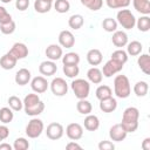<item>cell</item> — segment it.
<instances>
[{"label":"cell","instance_id":"1","mask_svg":"<svg viewBox=\"0 0 150 150\" xmlns=\"http://www.w3.org/2000/svg\"><path fill=\"white\" fill-rule=\"evenodd\" d=\"M138 118H139V110L136 107H128L123 111L121 124L128 134L134 132L138 128Z\"/></svg>","mask_w":150,"mask_h":150},{"label":"cell","instance_id":"2","mask_svg":"<svg viewBox=\"0 0 150 150\" xmlns=\"http://www.w3.org/2000/svg\"><path fill=\"white\" fill-rule=\"evenodd\" d=\"M114 93L118 98H127L131 94V86L125 75H117L114 79Z\"/></svg>","mask_w":150,"mask_h":150},{"label":"cell","instance_id":"3","mask_svg":"<svg viewBox=\"0 0 150 150\" xmlns=\"http://www.w3.org/2000/svg\"><path fill=\"white\" fill-rule=\"evenodd\" d=\"M71 90L75 94V96L79 100L82 98H87L89 96V91H90V84L87 80L84 79H75L71 81L70 83Z\"/></svg>","mask_w":150,"mask_h":150},{"label":"cell","instance_id":"4","mask_svg":"<svg viewBox=\"0 0 150 150\" xmlns=\"http://www.w3.org/2000/svg\"><path fill=\"white\" fill-rule=\"evenodd\" d=\"M116 21L124 29H132L136 25V18L129 9H120L116 15Z\"/></svg>","mask_w":150,"mask_h":150},{"label":"cell","instance_id":"5","mask_svg":"<svg viewBox=\"0 0 150 150\" xmlns=\"http://www.w3.org/2000/svg\"><path fill=\"white\" fill-rule=\"evenodd\" d=\"M43 129H45V124H43L42 120L34 117L26 125V135L29 138H38L42 134Z\"/></svg>","mask_w":150,"mask_h":150},{"label":"cell","instance_id":"6","mask_svg":"<svg viewBox=\"0 0 150 150\" xmlns=\"http://www.w3.org/2000/svg\"><path fill=\"white\" fill-rule=\"evenodd\" d=\"M50 86V90L55 96H64L68 93V84L66 82L64 79L62 77H55L52 80V82L49 83Z\"/></svg>","mask_w":150,"mask_h":150},{"label":"cell","instance_id":"7","mask_svg":"<svg viewBox=\"0 0 150 150\" xmlns=\"http://www.w3.org/2000/svg\"><path fill=\"white\" fill-rule=\"evenodd\" d=\"M63 134H64V129H63L62 124H60L57 122H53V123L47 125L46 135L49 139H52V141L60 139L63 136Z\"/></svg>","mask_w":150,"mask_h":150},{"label":"cell","instance_id":"8","mask_svg":"<svg viewBox=\"0 0 150 150\" xmlns=\"http://www.w3.org/2000/svg\"><path fill=\"white\" fill-rule=\"evenodd\" d=\"M123 66H124V64L118 63V62H116V61H114V60L110 59V60L107 61L105 64L103 66V68H102V74H103V76H105V77H111L112 75L120 73V71L123 69Z\"/></svg>","mask_w":150,"mask_h":150},{"label":"cell","instance_id":"9","mask_svg":"<svg viewBox=\"0 0 150 150\" xmlns=\"http://www.w3.org/2000/svg\"><path fill=\"white\" fill-rule=\"evenodd\" d=\"M66 135L71 141H79L83 136V128L79 123H69L66 128Z\"/></svg>","mask_w":150,"mask_h":150},{"label":"cell","instance_id":"10","mask_svg":"<svg viewBox=\"0 0 150 150\" xmlns=\"http://www.w3.org/2000/svg\"><path fill=\"white\" fill-rule=\"evenodd\" d=\"M127 135H128V132L124 130V128L122 127L121 123L114 124L109 129V137L114 142H122V141H124Z\"/></svg>","mask_w":150,"mask_h":150},{"label":"cell","instance_id":"11","mask_svg":"<svg viewBox=\"0 0 150 150\" xmlns=\"http://www.w3.org/2000/svg\"><path fill=\"white\" fill-rule=\"evenodd\" d=\"M48 81L46 77L43 76H35L32 81H30V87H32V90L36 94H42L45 91H47L48 89Z\"/></svg>","mask_w":150,"mask_h":150},{"label":"cell","instance_id":"12","mask_svg":"<svg viewBox=\"0 0 150 150\" xmlns=\"http://www.w3.org/2000/svg\"><path fill=\"white\" fill-rule=\"evenodd\" d=\"M59 43L61 47L71 48L75 45V38L70 30H61L59 34Z\"/></svg>","mask_w":150,"mask_h":150},{"label":"cell","instance_id":"13","mask_svg":"<svg viewBox=\"0 0 150 150\" xmlns=\"http://www.w3.org/2000/svg\"><path fill=\"white\" fill-rule=\"evenodd\" d=\"M56 70H57V66L52 60L42 61L40 63V66H39V71L43 76H52V75H54L56 73Z\"/></svg>","mask_w":150,"mask_h":150},{"label":"cell","instance_id":"14","mask_svg":"<svg viewBox=\"0 0 150 150\" xmlns=\"http://www.w3.org/2000/svg\"><path fill=\"white\" fill-rule=\"evenodd\" d=\"M16 62H18V59L11 53H6L5 55H2L0 57V67L5 70H11L13 69L15 66H16Z\"/></svg>","mask_w":150,"mask_h":150},{"label":"cell","instance_id":"15","mask_svg":"<svg viewBox=\"0 0 150 150\" xmlns=\"http://www.w3.org/2000/svg\"><path fill=\"white\" fill-rule=\"evenodd\" d=\"M46 56L48 60H52V61H56L62 57L63 55V52H62V47H60L59 45H49L47 48H46Z\"/></svg>","mask_w":150,"mask_h":150},{"label":"cell","instance_id":"16","mask_svg":"<svg viewBox=\"0 0 150 150\" xmlns=\"http://www.w3.org/2000/svg\"><path fill=\"white\" fill-rule=\"evenodd\" d=\"M9 52L18 59V60H21V59H25L27 55H28V47L22 43V42H16L12 46V48L9 49Z\"/></svg>","mask_w":150,"mask_h":150},{"label":"cell","instance_id":"17","mask_svg":"<svg viewBox=\"0 0 150 150\" xmlns=\"http://www.w3.org/2000/svg\"><path fill=\"white\" fill-rule=\"evenodd\" d=\"M111 41H112V45L117 48L125 47L127 43H128V35L123 30H115L114 34H112Z\"/></svg>","mask_w":150,"mask_h":150},{"label":"cell","instance_id":"18","mask_svg":"<svg viewBox=\"0 0 150 150\" xmlns=\"http://www.w3.org/2000/svg\"><path fill=\"white\" fill-rule=\"evenodd\" d=\"M103 60V55L101 53L100 49H96V48H93L90 49L88 53H87V61L90 66L95 67V66H98Z\"/></svg>","mask_w":150,"mask_h":150},{"label":"cell","instance_id":"19","mask_svg":"<svg viewBox=\"0 0 150 150\" xmlns=\"http://www.w3.org/2000/svg\"><path fill=\"white\" fill-rule=\"evenodd\" d=\"M30 77H32L30 71H29L27 68H21V69H19V70L16 71L14 80H15V83H16V84H19V86H25V84L29 83Z\"/></svg>","mask_w":150,"mask_h":150},{"label":"cell","instance_id":"20","mask_svg":"<svg viewBox=\"0 0 150 150\" xmlns=\"http://www.w3.org/2000/svg\"><path fill=\"white\" fill-rule=\"evenodd\" d=\"M116 108H117V101L112 96L100 101V109L103 112H112L116 110Z\"/></svg>","mask_w":150,"mask_h":150},{"label":"cell","instance_id":"21","mask_svg":"<svg viewBox=\"0 0 150 150\" xmlns=\"http://www.w3.org/2000/svg\"><path fill=\"white\" fill-rule=\"evenodd\" d=\"M83 125L88 131H96L100 128V120L96 115L88 114L83 121Z\"/></svg>","mask_w":150,"mask_h":150},{"label":"cell","instance_id":"22","mask_svg":"<svg viewBox=\"0 0 150 150\" xmlns=\"http://www.w3.org/2000/svg\"><path fill=\"white\" fill-rule=\"evenodd\" d=\"M87 77L89 80V82L94 83V84H98L102 82V79H103V74H102V70L98 69L97 67H91L88 71H87Z\"/></svg>","mask_w":150,"mask_h":150},{"label":"cell","instance_id":"23","mask_svg":"<svg viewBox=\"0 0 150 150\" xmlns=\"http://www.w3.org/2000/svg\"><path fill=\"white\" fill-rule=\"evenodd\" d=\"M134 8L143 14V15H149L150 14V1L149 0H132Z\"/></svg>","mask_w":150,"mask_h":150},{"label":"cell","instance_id":"24","mask_svg":"<svg viewBox=\"0 0 150 150\" xmlns=\"http://www.w3.org/2000/svg\"><path fill=\"white\" fill-rule=\"evenodd\" d=\"M137 64L145 75L150 74V56H149V54H141V56H138V59H137Z\"/></svg>","mask_w":150,"mask_h":150},{"label":"cell","instance_id":"25","mask_svg":"<svg viewBox=\"0 0 150 150\" xmlns=\"http://www.w3.org/2000/svg\"><path fill=\"white\" fill-rule=\"evenodd\" d=\"M142 49H143V46L139 41H131V42H128L127 43V54L128 55H131V56H137L142 53Z\"/></svg>","mask_w":150,"mask_h":150},{"label":"cell","instance_id":"26","mask_svg":"<svg viewBox=\"0 0 150 150\" xmlns=\"http://www.w3.org/2000/svg\"><path fill=\"white\" fill-rule=\"evenodd\" d=\"M25 109V112H26V115H28V116H32V117H34V116H38V115H40L43 110H45V103L40 100L36 104H34V105H32V107H28V108H23Z\"/></svg>","mask_w":150,"mask_h":150},{"label":"cell","instance_id":"27","mask_svg":"<svg viewBox=\"0 0 150 150\" xmlns=\"http://www.w3.org/2000/svg\"><path fill=\"white\" fill-rule=\"evenodd\" d=\"M148 90H149V84L145 81H138L134 86V93L138 97H144L148 94Z\"/></svg>","mask_w":150,"mask_h":150},{"label":"cell","instance_id":"28","mask_svg":"<svg viewBox=\"0 0 150 150\" xmlns=\"http://www.w3.org/2000/svg\"><path fill=\"white\" fill-rule=\"evenodd\" d=\"M76 109H77V111H79L80 114H82V115H88V114L91 112L93 105H91V103H90L88 100L82 98V100H79V102L76 103Z\"/></svg>","mask_w":150,"mask_h":150},{"label":"cell","instance_id":"29","mask_svg":"<svg viewBox=\"0 0 150 150\" xmlns=\"http://www.w3.org/2000/svg\"><path fill=\"white\" fill-rule=\"evenodd\" d=\"M84 23V19L81 14H73L69 19H68V25L70 28L73 29H80Z\"/></svg>","mask_w":150,"mask_h":150},{"label":"cell","instance_id":"30","mask_svg":"<svg viewBox=\"0 0 150 150\" xmlns=\"http://www.w3.org/2000/svg\"><path fill=\"white\" fill-rule=\"evenodd\" d=\"M95 94H96V97L101 101V100H103V98H107V97L112 96V90H111V88H110L109 86L102 84V86H98V87H97Z\"/></svg>","mask_w":150,"mask_h":150},{"label":"cell","instance_id":"31","mask_svg":"<svg viewBox=\"0 0 150 150\" xmlns=\"http://www.w3.org/2000/svg\"><path fill=\"white\" fill-rule=\"evenodd\" d=\"M13 118H14V112L9 107H4L0 109V122H2L4 124H7L12 122Z\"/></svg>","mask_w":150,"mask_h":150},{"label":"cell","instance_id":"32","mask_svg":"<svg viewBox=\"0 0 150 150\" xmlns=\"http://www.w3.org/2000/svg\"><path fill=\"white\" fill-rule=\"evenodd\" d=\"M135 26H137L139 32H143V33L148 32L150 29V18L148 15H143V16L136 19V25Z\"/></svg>","mask_w":150,"mask_h":150},{"label":"cell","instance_id":"33","mask_svg":"<svg viewBox=\"0 0 150 150\" xmlns=\"http://www.w3.org/2000/svg\"><path fill=\"white\" fill-rule=\"evenodd\" d=\"M34 9H35V12H38L40 14L48 13L52 9V4L46 2L43 0H35L34 1Z\"/></svg>","mask_w":150,"mask_h":150},{"label":"cell","instance_id":"34","mask_svg":"<svg viewBox=\"0 0 150 150\" xmlns=\"http://www.w3.org/2000/svg\"><path fill=\"white\" fill-rule=\"evenodd\" d=\"M62 62L63 64H79L80 55L75 52H69L66 55H62Z\"/></svg>","mask_w":150,"mask_h":150},{"label":"cell","instance_id":"35","mask_svg":"<svg viewBox=\"0 0 150 150\" xmlns=\"http://www.w3.org/2000/svg\"><path fill=\"white\" fill-rule=\"evenodd\" d=\"M117 25H118L117 21L112 18H105L102 21V27L108 33H114L115 30H117Z\"/></svg>","mask_w":150,"mask_h":150},{"label":"cell","instance_id":"36","mask_svg":"<svg viewBox=\"0 0 150 150\" xmlns=\"http://www.w3.org/2000/svg\"><path fill=\"white\" fill-rule=\"evenodd\" d=\"M63 73L67 77L74 79L79 75L80 68H79L77 64H63Z\"/></svg>","mask_w":150,"mask_h":150},{"label":"cell","instance_id":"37","mask_svg":"<svg viewBox=\"0 0 150 150\" xmlns=\"http://www.w3.org/2000/svg\"><path fill=\"white\" fill-rule=\"evenodd\" d=\"M111 60H114V61H116V62H118V63L124 64V63L128 61V54H127L125 50L118 48L117 50L112 52V54H111Z\"/></svg>","mask_w":150,"mask_h":150},{"label":"cell","instance_id":"38","mask_svg":"<svg viewBox=\"0 0 150 150\" xmlns=\"http://www.w3.org/2000/svg\"><path fill=\"white\" fill-rule=\"evenodd\" d=\"M7 102H8L9 108H11L13 111H20V110L23 108V102H22L18 96H15V95L9 96Z\"/></svg>","mask_w":150,"mask_h":150},{"label":"cell","instance_id":"39","mask_svg":"<svg viewBox=\"0 0 150 150\" xmlns=\"http://www.w3.org/2000/svg\"><path fill=\"white\" fill-rule=\"evenodd\" d=\"M131 0H105V4L109 8H125L130 5Z\"/></svg>","mask_w":150,"mask_h":150},{"label":"cell","instance_id":"40","mask_svg":"<svg viewBox=\"0 0 150 150\" xmlns=\"http://www.w3.org/2000/svg\"><path fill=\"white\" fill-rule=\"evenodd\" d=\"M54 8L56 9L57 13H67L69 9H70V4L68 0H55V4H54Z\"/></svg>","mask_w":150,"mask_h":150},{"label":"cell","instance_id":"41","mask_svg":"<svg viewBox=\"0 0 150 150\" xmlns=\"http://www.w3.org/2000/svg\"><path fill=\"white\" fill-rule=\"evenodd\" d=\"M81 4L90 11H98L103 6V0H81Z\"/></svg>","mask_w":150,"mask_h":150},{"label":"cell","instance_id":"42","mask_svg":"<svg viewBox=\"0 0 150 150\" xmlns=\"http://www.w3.org/2000/svg\"><path fill=\"white\" fill-rule=\"evenodd\" d=\"M15 22L13 20H11L9 22H6V23H1L0 25V32L2 34H6V35H9V34H13L15 32Z\"/></svg>","mask_w":150,"mask_h":150},{"label":"cell","instance_id":"43","mask_svg":"<svg viewBox=\"0 0 150 150\" xmlns=\"http://www.w3.org/2000/svg\"><path fill=\"white\" fill-rule=\"evenodd\" d=\"M40 101V97L38 94H28L25 96L23 98V108H28V107H32L34 104H36L38 102Z\"/></svg>","mask_w":150,"mask_h":150},{"label":"cell","instance_id":"44","mask_svg":"<svg viewBox=\"0 0 150 150\" xmlns=\"http://www.w3.org/2000/svg\"><path fill=\"white\" fill-rule=\"evenodd\" d=\"M29 148V142L25 137H18L13 143L14 150H26Z\"/></svg>","mask_w":150,"mask_h":150},{"label":"cell","instance_id":"45","mask_svg":"<svg viewBox=\"0 0 150 150\" xmlns=\"http://www.w3.org/2000/svg\"><path fill=\"white\" fill-rule=\"evenodd\" d=\"M12 20V16L11 14L7 12V9L2 6H0V25L1 23H6V22H9Z\"/></svg>","mask_w":150,"mask_h":150},{"label":"cell","instance_id":"46","mask_svg":"<svg viewBox=\"0 0 150 150\" xmlns=\"http://www.w3.org/2000/svg\"><path fill=\"white\" fill-rule=\"evenodd\" d=\"M98 149L100 150H114L115 144L111 141H101L98 143Z\"/></svg>","mask_w":150,"mask_h":150},{"label":"cell","instance_id":"47","mask_svg":"<svg viewBox=\"0 0 150 150\" xmlns=\"http://www.w3.org/2000/svg\"><path fill=\"white\" fill-rule=\"evenodd\" d=\"M28 6H29V0H16V1H15V7H16V9H19V11H21V12L26 11V9L28 8Z\"/></svg>","mask_w":150,"mask_h":150},{"label":"cell","instance_id":"48","mask_svg":"<svg viewBox=\"0 0 150 150\" xmlns=\"http://www.w3.org/2000/svg\"><path fill=\"white\" fill-rule=\"evenodd\" d=\"M8 136H9V129H8L5 124L0 125V139L4 141V139H6Z\"/></svg>","mask_w":150,"mask_h":150},{"label":"cell","instance_id":"49","mask_svg":"<svg viewBox=\"0 0 150 150\" xmlns=\"http://www.w3.org/2000/svg\"><path fill=\"white\" fill-rule=\"evenodd\" d=\"M82 146L80 145V144H77L75 141H71V142H69L67 145H66V149L67 150H74V149H81Z\"/></svg>","mask_w":150,"mask_h":150},{"label":"cell","instance_id":"50","mask_svg":"<svg viewBox=\"0 0 150 150\" xmlns=\"http://www.w3.org/2000/svg\"><path fill=\"white\" fill-rule=\"evenodd\" d=\"M142 149L143 150H150V137H146L142 142Z\"/></svg>","mask_w":150,"mask_h":150},{"label":"cell","instance_id":"51","mask_svg":"<svg viewBox=\"0 0 150 150\" xmlns=\"http://www.w3.org/2000/svg\"><path fill=\"white\" fill-rule=\"evenodd\" d=\"M13 146L8 143H0V150H12Z\"/></svg>","mask_w":150,"mask_h":150},{"label":"cell","instance_id":"52","mask_svg":"<svg viewBox=\"0 0 150 150\" xmlns=\"http://www.w3.org/2000/svg\"><path fill=\"white\" fill-rule=\"evenodd\" d=\"M0 1H1V2H4V4H9L12 0H0Z\"/></svg>","mask_w":150,"mask_h":150},{"label":"cell","instance_id":"53","mask_svg":"<svg viewBox=\"0 0 150 150\" xmlns=\"http://www.w3.org/2000/svg\"><path fill=\"white\" fill-rule=\"evenodd\" d=\"M43 1H46V2H50V4H52L54 0H43Z\"/></svg>","mask_w":150,"mask_h":150},{"label":"cell","instance_id":"54","mask_svg":"<svg viewBox=\"0 0 150 150\" xmlns=\"http://www.w3.org/2000/svg\"><path fill=\"white\" fill-rule=\"evenodd\" d=\"M0 141H1V139H0Z\"/></svg>","mask_w":150,"mask_h":150}]
</instances>
